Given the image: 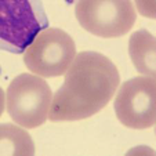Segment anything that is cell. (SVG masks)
<instances>
[{
    "label": "cell",
    "mask_w": 156,
    "mask_h": 156,
    "mask_svg": "<svg viewBox=\"0 0 156 156\" xmlns=\"http://www.w3.org/2000/svg\"><path fill=\"white\" fill-rule=\"evenodd\" d=\"M76 55L75 41L58 28H44L25 48L24 62L32 73L41 77L65 75Z\"/></svg>",
    "instance_id": "277c9868"
},
{
    "label": "cell",
    "mask_w": 156,
    "mask_h": 156,
    "mask_svg": "<svg viewBox=\"0 0 156 156\" xmlns=\"http://www.w3.org/2000/svg\"><path fill=\"white\" fill-rule=\"evenodd\" d=\"M129 54L136 69L144 76L155 77L156 40L151 32L140 29L130 36Z\"/></svg>",
    "instance_id": "52a82bcc"
},
{
    "label": "cell",
    "mask_w": 156,
    "mask_h": 156,
    "mask_svg": "<svg viewBox=\"0 0 156 156\" xmlns=\"http://www.w3.org/2000/svg\"><path fill=\"white\" fill-rule=\"evenodd\" d=\"M35 144L29 133L12 123L0 124V156H30Z\"/></svg>",
    "instance_id": "ba28073f"
},
{
    "label": "cell",
    "mask_w": 156,
    "mask_h": 156,
    "mask_svg": "<svg viewBox=\"0 0 156 156\" xmlns=\"http://www.w3.org/2000/svg\"><path fill=\"white\" fill-rule=\"evenodd\" d=\"M4 104H6V100H4V91L0 87V116L3 115L4 112Z\"/></svg>",
    "instance_id": "30bf717a"
},
{
    "label": "cell",
    "mask_w": 156,
    "mask_h": 156,
    "mask_svg": "<svg viewBox=\"0 0 156 156\" xmlns=\"http://www.w3.org/2000/svg\"><path fill=\"white\" fill-rule=\"evenodd\" d=\"M75 15L82 28L100 37H120L137 20L131 0H77Z\"/></svg>",
    "instance_id": "5b68a950"
},
{
    "label": "cell",
    "mask_w": 156,
    "mask_h": 156,
    "mask_svg": "<svg viewBox=\"0 0 156 156\" xmlns=\"http://www.w3.org/2000/svg\"><path fill=\"white\" fill-rule=\"evenodd\" d=\"M53 91L44 79L32 73H21L10 82L6 106L10 118L24 129L39 127L48 119Z\"/></svg>",
    "instance_id": "3957f363"
},
{
    "label": "cell",
    "mask_w": 156,
    "mask_h": 156,
    "mask_svg": "<svg viewBox=\"0 0 156 156\" xmlns=\"http://www.w3.org/2000/svg\"><path fill=\"white\" fill-rule=\"evenodd\" d=\"M155 77L137 76L124 82L115 98V113L119 122L130 129H149L156 122Z\"/></svg>",
    "instance_id": "8992f818"
},
{
    "label": "cell",
    "mask_w": 156,
    "mask_h": 156,
    "mask_svg": "<svg viewBox=\"0 0 156 156\" xmlns=\"http://www.w3.org/2000/svg\"><path fill=\"white\" fill-rule=\"evenodd\" d=\"M44 28L41 0H0V50L22 53Z\"/></svg>",
    "instance_id": "7a4b0ae2"
},
{
    "label": "cell",
    "mask_w": 156,
    "mask_h": 156,
    "mask_svg": "<svg viewBox=\"0 0 156 156\" xmlns=\"http://www.w3.org/2000/svg\"><path fill=\"white\" fill-rule=\"evenodd\" d=\"M136 3L144 17L155 18V0H136Z\"/></svg>",
    "instance_id": "9c48e42d"
},
{
    "label": "cell",
    "mask_w": 156,
    "mask_h": 156,
    "mask_svg": "<svg viewBox=\"0 0 156 156\" xmlns=\"http://www.w3.org/2000/svg\"><path fill=\"white\" fill-rule=\"evenodd\" d=\"M120 76L108 57L95 51L76 54L62 86L51 100V122L82 120L100 112L112 100Z\"/></svg>",
    "instance_id": "6da1fadb"
}]
</instances>
